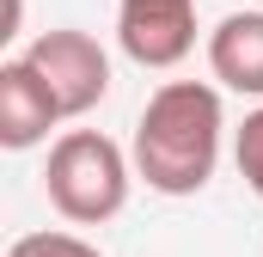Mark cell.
Masks as SVG:
<instances>
[{"mask_svg": "<svg viewBox=\"0 0 263 257\" xmlns=\"http://www.w3.org/2000/svg\"><path fill=\"white\" fill-rule=\"evenodd\" d=\"M233 159H239V178H245V184L257 190V202H263V111L245 117L239 141H233Z\"/></svg>", "mask_w": 263, "mask_h": 257, "instance_id": "cell-8", "label": "cell"}, {"mask_svg": "<svg viewBox=\"0 0 263 257\" xmlns=\"http://www.w3.org/2000/svg\"><path fill=\"white\" fill-rule=\"evenodd\" d=\"M62 98H55V86L37 74L31 56H12V62L0 67V147L6 153H25V147H37V141H49V128L62 123Z\"/></svg>", "mask_w": 263, "mask_h": 257, "instance_id": "cell-5", "label": "cell"}, {"mask_svg": "<svg viewBox=\"0 0 263 257\" xmlns=\"http://www.w3.org/2000/svg\"><path fill=\"white\" fill-rule=\"evenodd\" d=\"M6 257H104V251L86 245L80 233H25L6 245Z\"/></svg>", "mask_w": 263, "mask_h": 257, "instance_id": "cell-7", "label": "cell"}, {"mask_svg": "<svg viewBox=\"0 0 263 257\" xmlns=\"http://www.w3.org/2000/svg\"><path fill=\"white\" fill-rule=\"evenodd\" d=\"M37 74L55 86V98H62L67 117H86L104 92H110V56L98 49V37H86V31H73V25H55V31H43L31 49H25Z\"/></svg>", "mask_w": 263, "mask_h": 257, "instance_id": "cell-3", "label": "cell"}, {"mask_svg": "<svg viewBox=\"0 0 263 257\" xmlns=\"http://www.w3.org/2000/svg\"><path fill=\"white\" fill-rule=\"evenodd\" d=\"M208 67L227 92L263 98V12H227L208 31Z\"/></svg>", "mask_w": 263, "mask_h": 257, "instance_id": "cell-6", "label": "cell"}, {"mask_svg": "<svg viewBox=\"0 0 263 257\" xmlns=\"http://www.w3.org/2000/svg\"><path fill=\"white\" fill-rule=\"evenodd\" d=\"M43 190H49V202H55L62 221L104 227L129 202V153L110 135H98V128H67L62 141L49 147Z\"/></svg>", "mask_w": 263, "mask_h": 257, "instance_id": "cell-2", "label": "cell"}, {"mask_svg": "<svg viewBox=\"0 0 263 257\" xmlns=\"http://www.w3.org/2000/svg\"><path fill=\"white\" fill-rule=\"evenodd\" d=\"M117 43L141 67H178L196 49V0H123Z\"/></svg>", "mask_w": 263, "mask_h": 257, "instance_id": "cell-4", "label": "cell"}, {"mask_svg": "<svg viewBox=\"0 0 263 257\" xmlns=\"http://www.w3.org/2000/svg\"><path fill=\"white\" fill-rule=\"evenodd\" d=\"M220 92L208 80H165L135 123V178L159 196H196L220 159Z\"/></svg>", "mask_w": 263, "mask_h": 257, "instance_id": "cell-1", "label": "cell"}]
</instances>
